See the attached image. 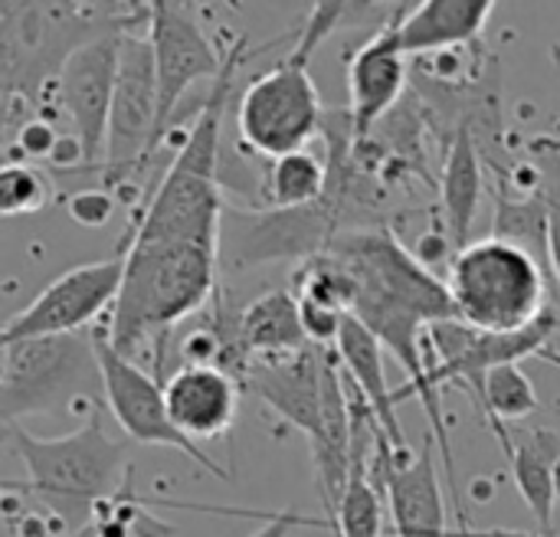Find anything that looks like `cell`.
<instances>
[{"label":"cell","mask_w":560,"mask_h":537,"mask_svg":"<svg viewBox=\"0 0 560 537\" xmlns=\"http://www.w3.org/2000/svg\"><path fill=\"white\" fill-rule=\"evenodd\" d=\"M3 430L7 443L26 466V482L7 479L3 489L39 502V509L49 512L69 537L89 525L98 502L118 495L135 476L128 446L105 433L102 407H95L79 430L52 440L26 433L20 423Z\"/></svg>","instance_id":"obj_1"},{"label":"cell","mask_w":560,"mask_h":537,"mask_svg":"<svg viewBox=\"0 0 560 537\" xmlns=\"http://www.w3.org/2000/svg\"><path fill=\"white\" fill-rule=\"evenodd\" d=\"M125 282L105 322L125 358L167 335L210 305L217 292L220 249L197 243H125Z\"/></svg>","instance_id":"obj_2"},{"label":"cell","mask_w":560,"mask_h":537,"mask_svg":"<svg viewBox=\"0 0 560 537\" xmlns=\"http://www.w3.org/2000/svg\"><path fill=\"white\" fill-rule=\"evenodd\" d=\"M446 289L456 318L489 335L525 331L548 312V269L495 236L472 240L450 259Z\"/></svg>","instance_id":"obj_3"},{"label":"cell","mask_w":560,"mask_h":537,"mask_svg":"<svg viewBox=\"0 0 560 537\" xmlns=\"http://www.w3.org/2000/svg\"><path fill=\"white\" fill-rule=\"evenodd\" d=\"M79 400H89L92 407L105 404L92 331L3 345V374H0L3 427L20 423L23 417L69 410Z\"/></svg>","instance_id":"obj_4"},{"label":"cell","mask_w":560,"mask_h":537,"mask_svg":"<svg viewBox=\"0 0 560 537\" xmlns=\"http://www.w3.org/2000/svg\"><path fill=\"white\" fill-rule=\"evenodd\" d=\"M322 49V39L299 30V39L285 59H279L269 72L249 79L236 105L240 141L266 157H282L292 151H305V144L322 135L325 108L308 72L312 56Z\"/></svg>","instance_id":"obj_5"},{"label":"cell","mask_w":560,"mask_h":537,"mask_svg":"<svg viewBox=\"0 0 560 537\" xmlns=\"http://www.w3.org/2000/svg\"><path fill=\"white\" fill-rule=\"evenodd\" d=\"M560 328V318L555 308H548L532 328L515 331V335H489L463 325L459 318H446L430 325L427 331V367H430V384L436 390L456 384L469 390L476 410L482 413L486 400V381L495 367L505 364H522L525 358H548L551 335Z\"/></svg>","instance_id":"obj_6"},{"label":"cell","mask_w":560,"mask_h":537,"mask_svg":"<svg viewBox=\"0 0 560 537\" xmlns=\"http://www.w3.org/2000/svg\"><path fill=\"white\" fill-rule=\"evenodd\" d=\"M92 345L102 371V390H105V407L112 410L115 423L125 430V436L138 446H161L187 456L197 463L203 472H210L220 482H233L223 466H217L197 443H190L171 420L167 413V397L164 384L154 381L144 367H138L131 358L115 351L105 322L92 328Z\"/></svg>","instance_id":"obj_7"},{"label":"cell","mask_w":560,"mask_h":537,"mask_svg":"<svg viewBox=\"0 0 560 537\" xmlns=\"http://www.w3.org/2000/svg\"><path fill=\"white\" fill-rule=\"evenodd\" d=\"M158 151V62L148 30L125 33L118 82L112 98L105 157H102V187L115 190L131 180L135 171L148 167Z\"/></svg>","instance_id":"obj_8"},{"label":"cell","mask_w":560,"mask_h":537,"mask_svg":"<svg viewBox=\"0 0 560 537\" xmlns=\"http://www.w3.org/2000/svg\"><path fill=\"white\" fill-rule=\"evenodd\" d=\"M121 282H125V253L66 269L23 312L3 322L0 345L92 331L95 325H102L98 318L108 308H115Z\"/></svg>","instance_id":"obj_9"},{"label":"cell","mask_w":560,"mask_h":537,"mask_svg":"<svg viewBox=\"0 0 560 537\" xmlns=\"http://www.w3.org/2000/svg\"><path fill=\"white\" fill-rule=\"evenodd\" d=\"M223 197L213 167L174 157L128 226L131 243H197L220 249Z\"/></svg>","instance_id":"obj_10"},{"label":"cell","mask_w":560,"mask_h":537,"mask_svg":"<svg viewBox=\"0 0 560 537\" xmlns=\"http://www.w3.org/2000/svg\"><path fill=\"white\" fill-rule=\"evenodd\" d=\"M125 33L128 30H108L102 36H92L66 59L56 79V102L72 125V138L82 148L85 167L105 157V138H108V118H112Z\"/></svg>","instance_id":"obj_11"},{"label":"cell","mask_w":560,"mask_h":537,"mask_svg":"<svg viewBox=\"0 0 560 537\" xmlns=\"http://www.w3.org/2000/svg\"><path fill=\"white\" fill-rule=\"evenodd\" d=\"M148 39L158 62V144L174 125L177 102L200 79H217L223 69V52L210 43L190 3L158 0L151 3Z\"/></svg>","instance_id":"obj_12"},{"label":"cell","mask_w":560,"mask_h":537,"mask_svg":"<svg viewBox=\"0 0 560 537\" xmlns=\"http://www.w3.org/2000/svg\"><path fill=\"white\" fill-rule=\"evenodd\" d=\"M371 476L377 479V486L387 499L394 535L450 537L443 489H440L436 459H433V443H427L420 453H410V450L397 453L377 427Z\"/></svg>","instance_id":"obj_13"},{"label":"cell","mask_w":560,"mask_h":537,"mask_svg":"<svg viewBox=\"0 0 560 537\" xmlns=\"http://www.w3.org/2000/svg\"><path fill=\"white\" fill-rule=\"evenodd\" d=\"M325 358L328 348H305L292 358L249 361L240 377L243 390L256 394L289 427H295L312 450L322 443V407H325Z\"/></svg>","instance_id":"obj_14"},{"label":"cell","mask_w":560,"mask_h":537,"mask_svg":"<svg viewBox=\"0 0 560 537\" xmlns=\"http://www.w3.org/2000/svg\"><path fill=\"white\" fill-rule=\"evenodd\" d=\"M400 13L404 7L394 10V16L348 59V115L354 125V141H368L404 98L410 56L400 46Z\"/></svg>","instance_id":"obj_15"},{"label":"cell","mask_w":560,"mask_h":537,"mask_svg":"<svg viewBox=\"0 0 560 537\" xmlns=\"http://www.w3.org/2000/svg\"><path fill=\"white\" fill-rule=\"evenodd\" d=\"M240 390L243 384L223 367L194 364H184L164 384L167 413L174 427L197 446L203 440H220L233 430L240 413Z\"/></svg>","instance_id":"obj_16"},{"label":"cell","mask_w":560,"mask_h":537,"mask_svg":"<svg viewBox=\"0 0 560 537\" xmlns=\"http://www.w3.org/2000/svg\"><path fill=\"white\" fill-rule=\"evenodd\" d=\"M495 3L492 0H423L404 3L400 46L407 56H436L479 43Z\"/></svg>","instance_id":"obj_17"},{"label":"cell","mask_w":560,"mask_h":537,"mask_svg":"<svg viewBox=\"0 0 560 537\" xmlns=\"http://www.w3.org/2000/svg\"><path fill=\"white\" fill-rule=\"evenodd\" d=\"M335 351L341 358L348 384L364 397L381 433L390 440V446L397 453H407V440H404V430L397 420V400H394V394L387 387V374H384V345L358 318H348Z\"/></svg>","instance_id":"obj_18"},{"label":"cell","mask_w":560,"mask_h":537,"mask_svg":"<svg viewBox=\"0 0 560 537\" xmlns=\"http://www.w3.org/2000/svg\"><path fill=\"white\" fill-rule=\"evenodd\" d=\"M236 331H240V348L249 361L292 358L305 348H315L302 328L299 295L289 289H272L253 299L236 315Z\"/></svg>","instance_id":"obj_19"},{"label":"cell","mask_w":560,"mask_h":537,"mask_svg":"<svg viewBox=\"0 0 560 537\" xmlns=\"http://www.w3.org/2000/svg\"><path fill=\"white\" fill-rule=\"evenodd\" d=\"M482 148L472 135V128H459L450 138L443 180H440V200H443V233L453 243V253L469 246V233L482 203Z\"/></svg>","instance_id":"obj_20"},{"label":"cell","mask_w":560,"mask_h":537,"mask_svg":"<svg viewBox=\"0 0 560 537\" xmlns=\"http://www.w3.org/2000/svg\"><path fill=\"white\" fill-rule=\"evenodd\" d=\"M560 459V436L551 430H512L509 469L518 495L538 522V532L555 535V466Z\"/></svg>","instance_id":"obj_21"},{"label":"cell","mask_w":560,"mask_h":537,"mask_svg":"<svg viewBox=\"0 0 560 537\" xmlns=\"http://www.w3.org/2000/svg\"><path fill=\"white\" fill-rule=\"evenodd\" d=\"M328 194V161L318 154L292 151L269 164L266 171V200L272 210H305L322 203Z\"/></svg>","instance_id":"obj_22"},{"label":"cell","mask_w":560,"mask_h":537,"mask_svg":"<svg viewBox=\"0 0 560 537\" xmlns=\"http://www.w3.org/2000/svg\"><path fill=\"white\" fill-rule=\"evenodd\" d=\"M535 410H538V390H535L532 377L518 364H505V367H495L489 374L486 400H482V413L479 417L499 436L505 459L512 453V430H509V423H518V420L532 417Z\"/></svg>","instance_id":"obj_23"},{"label":"cell","mask_w":560,"mask_h":537,"mask_svg":"<svg viewBox=\"0 0 560 537\" xmlns=\"http://www.w3.org/2000/svg\"><path fill=\"white\" fill-rule=\"evenodd\" d=\"M492 230H495V240H505V243L532 253L545 269H551V262H548V203H545V190H538V194L499 190Z\"/></svg>","instance_id":"obj_24"},{"label":"cell","mask_w":560,"mask_h":537,"mask_svg":"<svg viewBox=\"0 0 560 537\" xmlns=\"http://www.w3.org/2000/svg\"><path fill=\"white\" fill-rule=\"evenodd\" d=\"M177 528L161 522L144 509V502L135 495V482L128 479L118 495L95 505L89 525L72 537H174Z\"/></svg>","instance_id":"obj_25"},{"label":"cell","mask_w":560,"mask_h":537,"mask_svg":"<svg viewBox=\"0 0 560 537\" xmlns=\"http://www.w3.org/2000/svg\"><path fill=\"white\" fill-rule=\"evenodd\" d=\"M49 197H52V180L39 167L3 164V171H0V213L7 220L39 213L49 203Z\"/></svg>","instance_id":"obj_26"},{"label":"cell","mask_w":560,"mask_h":537,"mask_svg":"<svg viewBox=\"0 0 560 537\" xmlns=\"http://www.w3.org/2000/svg\"><path fill=\"white\" fill-rule=\"evenodd\" d=\"M535 161L541 164L545 177V203H548V262L551 272L560 282V154L555 141H538L535 144Z\"/></svg>","instance_id":"obj_27"},{"label":"cell","mask_w":560,"mask_h":537,"mask_svg":"<svg viewBox=\"0 0 560 537\" xmlns=\"http://www.w3.org/2000/svg\"><path fill=\"white\" fill-rule=\"evenodd\" d=\"M62 203H66L69 220L85 226V230H102L115 217V197L105 187H98V190H75Z\"/></svg>","instance_id":"obj_28"},{"label":"cell","mask_w":560,"mask_h":537,"mask_svg":"<svg viewBox=\"0 0 560 537\" xmlns=\"http://www.w3.org/2000/svg\"><path fill=\"white\" fill-rule=\"evenodd\" d=\"M295 528H328L331 532V522L328 518H302L295 512H279V515H262V525L246 537H289Z\"/></svg>","instance_id":"obj_29"},{"label":"cell","mask_w":560,"mask_h":537,"mask_svg":"<svg viewBox=\"0 0 560 537\" xmlns=\"http://www.w3.org/2000/svg\"><path fill=\"white\" fill-rule=\"evenodd\" d=\"M450 537H555L545 535V532H518V528H486V532H450Z\"/></svg>","instance_id":"obj_30"},{"label":"cell","mask_w":560,"mask_h":537,"mask_svg":"<svg viewBox=\"0 0 560 537\" xmlns=\"http://www.w3.org/2000/svg\"><path fill=\"white\" fill-rule=\"evenodd\" d=\"M555 492H558V502H560V459H558V466H555Z\"/></svg>","instance_id":"obj_31"},{"label":"cell","mask_w":560,"mask_h":537,"mask_svg":"<svg viewBox=\"0 0 560 537\" xmlns=\"http://www.w3.org/2000/svg\"><path fill=\"white\" fill-rule=\"evenodd\" d=\"M551 56H555V62L560 66V43H558V46H551Z\"/></svg>","instance_id":"obj_32"},{"label":"cell","mask_w":560,"mask_h":537,"mask_svg":"<svg viewBox=\"0 0 560 537\" xmlns=\"http://www.w3.org/2000/svg\"><path fill=\"white\" fill-rule=\"evenodd\" d=\"M555 148H558V154H560V135H558V141H555Z\"/></svg>","instance_id":"obj_33"}]
</instances>
